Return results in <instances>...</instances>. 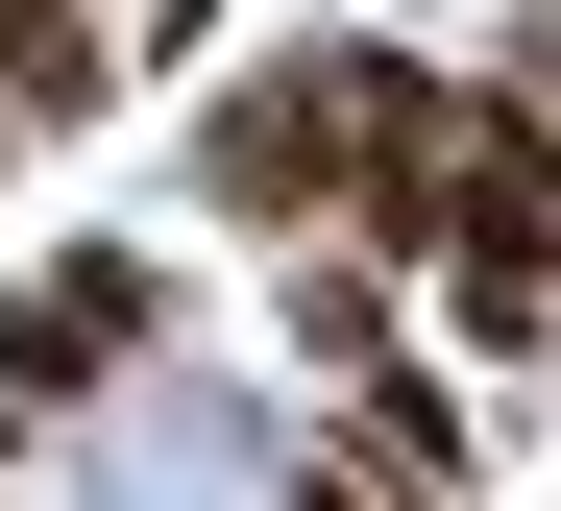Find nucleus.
Returning a JSON list of instances; mask_svg holds the SVG:
<instances>
[{"instance_id":"nucleus-2","label":"nucleus","mask_w":561,"mask_h":511,"mask_svg":"<svg viewBox=\"0 0 561 511\" xmlns=\"http://www.w3.org/2000/svg\"><path fill=\"white\" fill-rule=\"evenodd\" d=\"M171 365V244H49V268H0V415H99V390Z\"/></svg>"},{"instance_id":"nucleus-3","label":"nucleus","mask_w":561,"mask_h":511,"mask_svg":"<svg viewBox=\"0 0 561 511\" xmlns=\"http://www.w3.org/2000/svg\"><path fill=\"white\" fill-rule=\"evenodd\" d=\"M318 390H342V415L294 439L318 487H489V439H463L439 390H415V341H366V365H318Z\"/></svg>"},{"instance_id":"nucleus-5","label":"nucleus","mask_w":561,"mask_h":511,"mask_svg":"<svg viewBox=\"0 0 561 511\" xmlns=\"http://www.w3.org/2000/svg\"><path fill=\"white\" fill-rule=\"evenodd\" d=\"M25 439H49V415H0V487H25Z\"/></svg>"},{"instance_id":"nucleus-1","label":"nucleus","mask_w":561,"mask_h":511,"mask_svg":"<svg viewBox=\"0 0 561 511\" xmlns=\"http://www.w3.org/2000/svg\"><path fill=\"white\" fill-rule=\"evenodd\" d=\"M439 147H463V73L439 49H391V25H294L268 73H220L196 97V195L244 244H391L415 268V220H439Z\"/></svg>"},{"instance_id":"nucleus-4","label":"nucleus","mask_w":561,"mask_h":511,"mask_svg":"<svg viewBox=\"0 0 561 511\" xmlns=\"http://www.w3.org/2000/svg\"><path fill=\"white\" fill-rule=\"evenodd\" d=\"M99 97H123V0H0V147L99 123Z\"/></svg>"}]
</instances>
